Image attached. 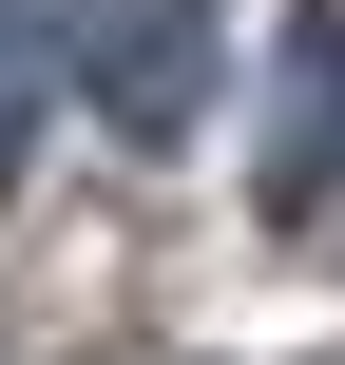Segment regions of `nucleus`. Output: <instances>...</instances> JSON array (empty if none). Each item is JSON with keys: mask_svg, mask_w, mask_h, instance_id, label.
Listing matches in <instances>:
<instances>
[{"mask_svg": "<svg viewBox=\"0 0 345 365\" xmlns=\"http://www.w3.org/2000/svg\"><path fill=\"white\" fill-rule=\"evenodd\" d=\"M115 135H192L211 96V0H77V58H58Z\"/></svg>", "mask_w": 345, "mask_h": 365, "instance_id": "1", "label": "nucleus"}, {"mask_svg": "<svg viewBox=\"0 0 345 365\" xmlns=\"http://www.w3.org/2000/svg\"><path fill=\"white\" fill-rule=\"evenodd\" d=\"M327 192H345V19H307L288 38V115H269V212L307 231Z\"/></svg>", "mask_w": 345, "mask_h": 365, "instance_id": "2", "label": "nucleus"}, {"mask_svg": "<svg viewBox=\"0 0 345 365\" xmlns=\"http://www.w3.org/2000/svg\"><path fill=\"white\" fill-rule=\"evenodd\" d=\"M38 77H58V58H38V38H19V0H0V173H19V135H38Z\"/></svg>", "mask_w": 345, "mask_h": 365, "instance_id": "3", "label": "nucleus"}]
</instances>
